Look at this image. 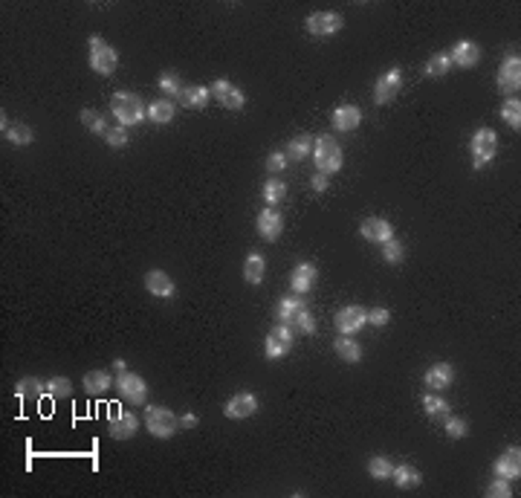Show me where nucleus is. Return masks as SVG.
I'll list each match as a JSON object with an SVG mask.
<instances>
[{"mask_svg": "<svg viewBox=\"0 0 521 498\" xmlns=\"http://www.w3.org/2000/svg\"><path fill=\"white\" fill-rule=\"evenodd\" d=\"M111 111H113V116L119 119L122 128H128V124H139L142 119L148 116L145 102H142L136 93H128V90L113 93V99H111Z\"/></svg>", "mask_w": 521, "mask_h": 498, "instance_id": "f257e3e1", "label": "nucleus"}, {"mask_svg": "<svg viewBox=\"0 0 521 498\" xmlns=\"http://www.w3.org/2000/svg\"><path fill=\"white\" fill-rule=\"evenodd\" d=\"M313 163H316V168L321 171V174H336L339 168H342V163H345V156H342V145L333 139V136H319L316 142H313Z\"/></svg>", "mask_w": 521, "mask_h": 498, "instance_id": "f03ea898", "label": "nucleus"}, {"mask_svg": "<svg viewBox=\"0 0 521 498\" xmlns=\"http://www.w3.org/2000/svg\"><path fill=\"white\" fill-rule=\"evenodd\" d=\"M145 429L159 440H168L179 429V417L166 405H145Z\"/></svg>", "mask_w": 521, "mask_h": 498, "instance_id": "7ed1b4c3", "label": "nucleus"}, {"mask_svg": "<svg viewBox=\"0 0 521 498\" xmlns=\"http://www.w3.org/2000/svg\"><path fill=\"white\" fill-rule=\"evenodd\" d=\"M470 148H472V166L475 168H483V166H490L492 159H495V151H498V136L492 128H478L472 134V142H470Z\"/></svg>", "mask_w": 521, "mask_h": 498, "instance_id": "20e7f679", "label": "nucleus"}, {"mask_svg": "<svg viewBox=\"0 0 521 498\" xmlns=\"http://www.w3.org/2000/svg\"><path fill=\"white\" fill-rule=\"evenodd\" d=\"M90 67H93L99 76H111L119 67V52L104 38H99V35L90 38Z\"/></svg>", "mask_w": 521, "mask_h": 498, "instance_id": "39448f33", "label": "nucleus"}, {"mask_svg": "<svg viewBox=\"0 0 521 498\" xmlns=\"http://www.w3.org/2000/svg\"><path fill=\"white\" fill-rule=\"evenodd\" d=\"M116 391L122 394V400H128L131 405H145V400H148V385H145V380H142L139 374L128 371V368L119 371Z\"/></svg>", "mask_w": 521, "mask_h": 498, "instance_id": "423d86ee", "label": "nucleus"}, {"mask_svg": "<svg viewBox=\"0 0 521 498\" xmlns=\"http://www.w3.org/2000/svg\"><path fill=\"white\" fill-rule=\"evenodd\" d=\"M293 342H296V330H293L290 325L278 322V325H275L273 330L266 333V345H264V353H266V360H281L284 353H290Z\"/></svg>", "mask_w": 521, "mask_h": 498, "instance_id": "0eeeda50", "label": "nucleus"}, {"mask_svg": "<svg viewBox=\"0 0 521 498\" xmlns=\"http://www.w3.org/2000/svg\"><path fill=\"white\" fill-rule=\"evenodd\" d=\"M345 17L339 12H313L307 17V32L316 35V38H330V35L342 32Z\"/></svg>", "mask_w": 521, "mask_h": 498, "instance_id": "6e6552de", "label": "nucleus"}, {"mask_svg": "<svg viewBox=\"0 0 521 498\" xmlns=\"http://www.w3.org/2000/svg\"><path fill=\"white\" fill-rule=\"evenodd\" d=\"M333 325L339 333H345V336H353L356 330H362L368 325V310L365 307H359V305H348L336 313L333 319Z\"/></svg>", "mask_w": 521, "mask_h": 498, "instance_id": "1a4fd4ad", "label": "nucleus"}, {"mask_svg": "<svg viewBox=\"0 0 521 498\" xmlns=\"http://www.w3.org/2000/svg\"><path fill=\"white\" fill-rule=\"evenodd\" d=\"M521 87V58L518 56H507L501 61V70H498V90L504 96H515Z\"/></svg>", "mask_w": 521, "mask_h": 498, "instance_id": "9d476101", "label": "nucleus"}, {"mask_svg": "<svg viewBox=\"0 0 521 498\" xmlns=\"http://www.w3.org/2000/svg\"><path fill=\"white\" fill-rule=\"evenodd\" d=\"M211 93H214V99H218L226 111H243V104H246L243 90L232 84L229 79H218V81H214L211 84Z\"/></svg>", "mask_w": 521, "mask_h": 498, "instance_id": "9b49d317", "label": "nucleus"}, {"mask_svg": "<svg viewBox=\"0 0 521 498\" xmlns=\"http://www.w3.org/2000/svg\"><path fill=\"white\" fill-rule=\"evenodd\" d=\"M136 429H139V417L134 412H111V417H107V432L116 440H131Z\"/></svg>", "mask_w": 521, "mask_h": 498, "instance_id": "f8f14e48", "label": "nucleus"}, {"mask_svg": "<svg viewBox=\"0 0 521 498\" xmlns=\"http://www.w3.org/2000/svg\"><path fill=\"white\" fill-rule=\"evenodd\" d=\"M255 412H258V397L253 394V391H241V394H235L223 408V415L229 420H246V417H253Z\"/></svg>", "mask_w": 521, "mask_h": 498, "instance_id": "ddd939ff", "label": "nucleus"}, {"mask_svg": "<svg viewBox=\"0 0 521 498\" xmlns=\"http://www.w3.org/2000/svg\"><path fill=\"white\" fill-rule=\"evenodd\" d=\"M400 84H403V70L400 67H391L388 73L376 81V87H374V102L376 104H388L394 96L400 93Z\"/></svg>", "mask_w": 521, "mask_h": 498, "instance_id": "4468645a", "label": "nucleus"}, {"mask_svg": "<svg viewBox=\"0 0 521 498\" xmlns=\"http://www.w3.org/2000/svg\"><path fill=\"white\" fill-rule=\"evenodd\" d=\"M359 122H362V111L356 108V104H339V108L333 111L330 116V124H333V131L339 134H351L359 128Z\"/></svg>", "mask_w": 521, "mask_h": 498, "instance_id": "2eb2a0df", "label": "nucleus"}, {"mask_svg": "<svg viewBox=\"0 0 521 498\" xmlns=\"http://www.w3.org/2000/svg\"><path fill=\"white\" fill-rule=\"evenodd\" d=\"M359 235L371 243H385L394 238V226L385 220V218H365L359 223Z\"/></svg>", "mask_w": 521, "mask_h": 498, "instance_id": "dca6fc26", "label": "nucleus"}, {"mask_svg": "<svg viewBox=\"0 0 521 498\" xmlns=\"http://www.w3.org/2000/svg\"><path fill=\"white\" fill-rule=\"evenodd\" d=\"M284 232V218H281V211L273 209V206H266L261 215H258V235L264 241H278Z\"/></svg>", "mask_w": 521, "mask_h": 498, "instance_id": "f3484780", "label": "nucleus"}, {"mask_svg": "<svg viewBox=\"0 0 521 498\" xmlns=\"http://www.w3.org/2000/svg\"><path fill=\"white\" fill-rule=\"evenodd\" d=\"M495 475L507 478V481H518V475H521V449L518 447H510L501 452V458L495 460Z\"/></svg>", "mask_w": 521, "mask_h": 498, "instance_id": "a211bd4d", "label": "nucleus"}, {"mask_svg": "<svg viewBox=\"0 0 521 498\" xmlns=\"http://www.w3.org/2000/svg\"><path fill=\"white\" fill-rule=\"evenodd\" d=\"M449 58H452L455 67H463V70H472L478 61H481V47L475 41H458L449 52Z\"/></svg>", "mask_w": 521, "mask_h": 498, "instance_id": "6ab92c4d", "label": "nucleus"}, {"mask_svg": "<svg viewBox=\"0 0 521 498\" xmlns=\"http://www.w3.org/2000/svg\"><path fill=\"white\" fill-rule=\"evenodd\" d=\"M319 278V270H316V264H298L293 275H290V287L296 296H307L313 290V284Z\"/></svg>", "mask_w": 521, "mask_h": 498, "instance_id": "aec40b11", "label": "nucleus"}, {"mask_svg": "<svg viewBox=\"0 0 521 498\" xmlns=\"http://www.w3.org/2000/svg\"><path fill=\"white\" fill-rule=\"evenodd\" d=\"M452 380H455V368L449 365V362H435L432 368L423 374V385L432 388V391L449 388V385H452Z\"/></svg>", "mask_w": 521, "mask_h": 498, "instance_id": "412c9836", "label": "nucleus"}, {"mask_svg": "<svg viewBox=\"0 0 521 498\" xmlns=\"http://www.w3.org/2000/svg\"><path fill=\"white\" fill-rule=\"evenodd\" d=\"M145 290H148L151 296H157V298H174V293H177L174 281H171L168 273H163V270H148V275H145Z\"/></svg>", "mask_w": 521, "mask_h": 498, "instance_id": "4be33fe9", "label": "nucleus"}, {"mask_svg": "<svg viewBox=\"0 0 521 498\" xmlns=\"http://www.w3.org/2000/svg\"><path fill=\"white\" fill-rule=\"evenodd\" d=\"M209 99H211V90L203 87V84H186L183 93H179V102H183L186 108H191V111H203L209 104Z\"/></svg>", "mask_w": 521, "mask_h": 498, "instance_id": "5701e85b", "label": "nucleus"}, {"mask_svg": "<svg viewBox=\"0 0 521 498\" xmlns=\"http://www.w3.org/2000/svg\"><path fill=\"white\" fill-rule=\"evenodd\" d=\"M333 351H336L339 360H345L351 365H356L359 360H362V348H359V342H353V336H345V333L333 339Z\"/></svg>", "mask_w": 521, "mask_h": 498, "instance_id": "b1692460", "label": "nucleus"}, {"mask_svg": "<svg viewBox=\"0 0 521 498\" xmlns=\"http://www.w3.org/2000/svg\"><path fill=\"white\" fill-rule=\"evenodd\" d=\"M391 478H394V484H397L400 490H415V487L423 481L420 469H417V467H411V464L394 467V469H391Z\"/></svg>", "mask_w": 521, "mask_h": 498, "instance_id": "393cba45", "label": "nucleus"}, {"mask_svg": "<svg viewBox=\"0 0 521 498\" xmlns=\"http://www.w3.org/2000/svg\"><path fill=\"white\" fill-rule=\"evenodd\" d=\"M81 385L87 388V394H104V391L113 388V380H111V374H107V371H87Z\"/></svg>", "mask_w": 521, "mask_h": 498, "instance_id": "a878e982", "label": "nucleus"}, {"mask_svg": "<svg viewBox=\"0 0 521 498\" xmlns=\"http://www.w3.org/2000/svg\"><path fill=\"white\" fill-rule=\"evenodd\" d=\"M301 310H307V305H304L301 296H287V298H281V301H278V322L293 325V319H296Z\"/></svg>", "mask_w": 521, "mask_h": 498, "instance_id": "bb28decb", "label": "nucleus"}, {"mask_svg": "<svg viewBox=\"0 0 521 498\" xmlns=\"http://www.w3.org/2000/svg\"><path fill=\"white\" fill-rule=\"evenodd\" d=\"M287 159H304L307 154H313V136L310 134H298V136H293L290 142H287Z\"/></svg>", "mask_w": 521, "mask_h": 498, "instance_id": "cd10ccee", "label": "nucleus"}, {"mask_svg": "<svg viewBox=\"0 0 521 498\" xmlns=\"http://www.w3.org/2000/svg\"><path fill=\"white\" fill-rule=\"evenodd\" d=\"M264 270H266V261L261 252H249L243 261V278L249 284H261L264 281Z\"/></svg>", "mask_w": 521, "mask_h": 498, "instance_id": "c85d7f7f", "label": "nucleus"}, {"mask_svg": "<svg viewBox=\"0 0 521 498\" xmlns=\"http://www.w3.org/2000/svg\"><path fill=\"white\" fill-rule=\"evenodd\" d=\"M174 113H177V111H174V102H171V99H154V102L148 104V119L157 122V124L171 122Z\"/></svg>", "mask_w": 521, "mask_h": 498, "instance_id": "c756f323", "label": "nucleus"}, {"mask_svg": "<svg viewBox=\"0 0 521 498\" xmlns=\"http://www.w3.org/2000/svg\"><path fill=\"white\" fill-rule=\"evenodd\" d=\"M501 119H504L513 131L521 128V102H518V96H507L504 99V104H501Z\"/></svg>", "mask_w": 521, "mask_h": 498, "instance_id": "7c9ffc66", "label": "nucleus"}, {"mask_svg": "<svg viewBox=\"0 0 521 498\" xmlns=\"http://www.w3.org/2000/svg\"><path fill=\"white\" fill-rule=\"evenodd\" d=\"M391 469H394V464H391L385 455H371L368 458V475L376 478V481H385V478H391Z\"/></svg>", "mask_w": 521, "mask_h": 498, "instance_id": "2f4dec72", "label": "nucleus"}, {"mask_svg": "<svg viewBox=\"0 0 521 498\" xmlns=\"http://www.w3.org/2000/svg\"><path fill=\"white\" fill-rule=\"evenodd\" d=\"M449 67H452V58H449V52H435L432 58L426 61V76H432V79H438V76H446L449 73Z\"/></svg>", "mask_w": 521, "mask_h": 498, "instance_id": "473e14b6", "label": "nucleus"}, {"mask_svg": "<svg viewBox=\"0 0 521 498\" xmlns=\"http://www.w3.org/2000/svg\"><path fill=\"white\" fill-rule=\"evenodd\" d=\"M3 136L12 142V145H32V128H26V124H6L3 128Z\"/></svg>", "mask_w": 521, "mask_h": 498, "instance_id": "72a5a7b5", "label": "nucleus"}, {"mask_svg": "<svg viewBox=\"0 0 521 498\" xmlns=\"http://www.w3.org/2000/svg\"><path fill=\"white\" fill-rule=\"evenodd\" d=\"M423 412H426L428 417H446V415H449V403L438 394V391H432V394L423 397Z\"/></svg>", "mask_w": 521, "mask_h": 498, "instance_id": "f704fd0d", "label": "nucleus"}, {"mask_svg": "<svg viewBox=\"0 0 521 498\" xmlns=\"http://www.w3.org/2000/svg\"><path fill=\"white\" fill-rule=\"evenodd\" d=\"M81 124L90 134H96V136H104L107 131H111V128H107V122H104V116H99L96 111H90V108L81 111Z\"/></svg>", "mask_w": 521, "mask_h": 498, "instance_id": "c9c22d12", "label": "nucleus"}, {"mask_svg": "<svg viewBox=\"0 0 521 498\" xmlns=\"http://www.w3.org/2000/svg\"><path fill=\"white\" fill-rule=\"evenodd\" d=\"M284 198H287V186H284V180H266L264 183V203H269V206H278V203H284Z\"/></svg>", "mask_w": 521, "mask_h": 498, "instance_id": "e433bc0d", "label": "nucleus"}, {"mask_svg": "<svg viewBox=\"0 0 521 498\" xmlns=\"http://www.w3.org/2000/svg\"><path fill=\"white\" fill-rule=\"evenodd\" d=\"M443 426H446V435L452 440H460V437H466V432H470V423H466L463 417H458V415H446Z\"/></svg>", "mask_w": 521, "mask_h": 498, "instance_id": "4c0bfd02", "label": "nucleus"}, {"mask_svg": "<svg viewBox=\"0 0 521 498\" xmlns=\"http://www.w3.org/2000/svg\"><path fill=\"white\" fill-rule=\"evenodd\" d=\"M44 385H47V394L52 400H64V397H70V391H73V383H70L67 377H52Z\"/></svg>", "mask_w": 521, "mask_h": 498, "instance_id": "58836bf2", "label": "nucleus"}, {"mask_svg": "<svg viewBox=\"0 0 521 498\" xmlns=\"http://www.w3.org/2000/svg\"><path fill=\"white\" fill-rule=\"evenodd\" d=\"M41 394H47V385L41 380L24 377L21 383H17V397H41Z\"/></svg>", "mask_w": 521, "mask_h": 498, "instance_id": "ea45409f", "label": "nucleus"}, {"mask_svg": "<svg viewBox=\"0 0 521 498\" xmlns=\"http://www.w3.org/2000/svg\"><path fill=\"white\" fill-rule=\"evenodd\" d=\"M157 87H159V90H163L166 96H177V99H179V93H183L186 84L179 81L177 73H163V76H159V84H157Z\"/></svg>", "mask_w": 521, "mask_h": 498, "instance_id": "a19ab883", "label": "nucleus"}, {"mask_svg": "<svg viewBox=\"0 0 521 498\" xmlns=\"http://www.w3.org/2000/svg\"><path fill=\"white\" fill-rule=\"evenodd\" d=\"M383 258H385L388 264H400V261L406 258V249H403V243H400V241H394V238H391V241H385V243H383Z\"/></svg>", "mask_w": 521, "mask_h": 498, "instance_id": "79ce46f5", "label": "nucleus"}, {"mask_svg": "<svg viewBox=\"0 0 521 498\" xmlns=\"http://www.w3.org/2000/svg\"><path fill=\"white\" fill-rule=\"evenodd\" d=\"M296 333H316V319L310 316V310H301L296 319H293V325H290Z\"/></svg>", "mask_w": 521, "mask_h": 498, "instance_id": "37998d69", "label": "nucleus"}, {"mask_svg": "<svg viewBox=\"0 0 521 498\" xmlns=\"http://www.w3.org/2000/svg\"><path fill=\"white\" fill-rule=\"evenodd\" d=\"M287 166H290V159H287L284 151H273V154L266 156V171H269V174H281Z\"/></svg>", "mask_w": 521, "mask_h": 498, "instance_id": "c03bdc74", "label": "nucleus"}, {"mask_svg": "<svg viewBox=\"0 0 521 498\" xmlns=\"http://www.w3.org/2000/svg\"><path fill=\"white\" fill-rule=\"evenodd\" d=\"M487 495H490V498H510V495H513L510 481H507V478H498V475H495V481L487 487Z\"/></svg>", "mask_w": 521, "mask_h": 498, "instance_id": "a18cd8bd", "label": "nucleus"}, {"mask_svg": "<svg viewBox=\"0 0 521 498\" xmlns=\"http://www.w3.org/2000/svg\"><path fill=\"white\" fill-rule=\"evenodd\" d=\"M104 142L111 148H125V145H128V131H125L122 124H119V128H111V131L104 134Z\"/></svg>", "mask_w": 521, "mask_h": 498, "instance_id": "49530a36", "label": "nucleus"}, {"mask_svg": "<svg viewBox=\"0 0 521 498\" xmlns=\"http://www.w3.org/2000/svg\"><path fill=\"white\" fill-rule=\"evenodd\" d=\"M388 322H391V310H388V307H374V310H368V325L385 328Z\"/></svg>", "mask_w": 521, "mask_h": 498, "instance_id": "de8ad7c7", "label": "nucleus"}, {"mask_svg": "<svg viewBox=\"0 0 521 498\" xmlns=\"http://www.w3.org/2000/svg\"><path fill=\"white\" fill-rule=\"evenodd\" d=\"M310 183H313L316 191H325V188L330 186V177H328V174H321V171H316V174L310 177Z\"/></svg>", "mask_w": 521, "mask_h": 498, "instance_id": "09e8293b", "label": "nucleus"}, {"mask_svg": "<svg viewBox=\"0 0 521 498\" xmlns=\"http://www.w3.org/2000/svg\"><path fill=\"white\" fill-rule=\"evenodd\" d=\"M197 423H200V420H197V415H194V412H189V415L179 417V426H183V429H194Z\"/></svg>", "mask_w": 521, "mask_h": 498, "instance_id": "8fccbe9b", "label": "nucleus"}, {"mask_svg": "<svg viewBox=\"0 0 521 498\" xmlns=\"http://www.w3.org/2000/svg\"><path fill=\"white\" fill-rule=\"evenodd\" d=\"M113 368H116V371H125L128 365H125V360H116V362H113Z\"/></svg>", "mask_w": 521, "mask_h": 498, "instance_id": "3c124183", "label": "nucleus"}]
</instances>
